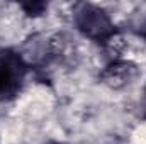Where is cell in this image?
I'll list each match as a JSON object with an SVG mask.
<instances>
[{"mask_svg": "<svg viewBox=\"0 0 146 144\" xmlns=\"http://www.w3.org/2000/svg\"><path fill=\"white\" fill-rule=\"evenodd\" d=\"M139 65L133 59L126 58H115L109 65L104 66V70L99 75V80L104 87L110 90H124L129 85H133L139 76Z\"/></svg>", "mask_w": 146, "mask_h": 144, "instance_id": "3957f363", "label": "cell"}, {"mask_svg": "<svg viewBox=\"0 0 146 144\" xmlns=\"http://www.w3.org/2000/svg\"><path fill=\"white\" fill-rule=\"evenodd\" d=\"M73 24L83 37L102 48H106L112 37L121 32L109 14L94 3H76L73 10Z\"/></svg>", "mask_w": 146, "mask_h": 144, "instance_id": "6da1fadb", "label": "cell"}, {"mask_svg": "<svg viewBox=\"0 0 146 144\" xmlns=\"http://www.w3.org/2000/svg\"><path fill=\"white\" fill-rule=\"evenodd\" d=\"M141 110H143V119H146V83L143 88V97H141Z\"/></svg>", "mask_w": 146, "mask_h": 144, "instance_id": "8992f818", "label": "cell"}, {"mask_svg": "<svg viewBox=\"0 0 146 144\" xmlns=\"http://www.w3.org/2000/svg\"><path fill=\"white\" fill-rule=\"evenodd\" d=\"M21 9L24 10V14L27 17H41L46 10H48V3L44 2H27V3H21Z\"/></svg>", "mask_w": 146, "mask_h": 144, "instance_id": "277c9868", "label": "cell"}, {"mask_svg": "<svg viewBox=\"0 0 146 144\" xmlns=\"http://www.w3.org/2000/svg\"><path fill=\"white\" fill-rule=\"evenodd\" d=\"M136 31H138V34H139V36H141V37L146 41V17L141 20V22H139V24H138Z\"/></svg>", "mask_w": 146, "mask_h": 144, "instance_id": "5b68a950", "label": "cell"}, {"mask_svg": "<svg viewBox=\"0 0 146 144\" xmlns=\"http://www.w3.org/2000/svg\"><path fill=\"white\" fill-rule=\"evenodd\" d=\"M51 144H60V143H51Z\"/></svg>", "mask_w": 146, "mask_h": 144, "instance_id": "52a82bcc", "label": "cell"}, {"mask_svg": "<svg viewBox=\"0 0 146 144\" xmlns=\"http://www.w3.org/2000/svg\"><path fill=\"white\" fill-rule=\"evenodd\" d=\"M31 66L21 53L10 48L0 49V102L14 100L24 88Z\"/></svg>", "mask_w": 146, "mask_h": 144, "instance_id": "7a4b0ae2", "label": "cell"}]
</instances>
